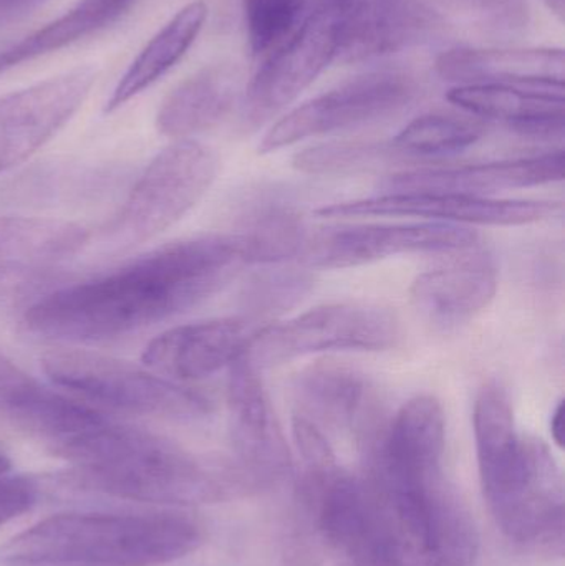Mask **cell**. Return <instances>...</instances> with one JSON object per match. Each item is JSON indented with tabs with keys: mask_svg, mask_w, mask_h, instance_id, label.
Returning a JSON list of instances; mask_svg holds the SVG:
<instances>
[{
	"mask_svg": "<svg viewBox=\"0 0 565 566\" xmlns=\"http://www.w3.org/2000/svg\"><path fill=\"white\" fill-rule=\"evenodd\" d=\"M244 265L234 232L186 239L103 277L43 296L27 310L25 325L36 335L65 342L118 338L205 302Z\"/></svg>",
	"mask_w": 565,
	"mask_h": 566,
	"instance_id": "obj_1",
	"label": "cell"
},
{
	"mask_svg": "<svg viewBox=\"0 0 565 566\" xmlns=\"http://www.w3.org/2000/svg\"><path fill=\"white\" fill-rule=\"evenodd\" d=\"M53 452L72 464L65 484L123 501L215 504L249 491L234 465L209 468L166 439L109 419Z\"/></svg>",
	"mask_w": 565,
	"mask_h": 566,
	"instance_id": "obj_2",
	"label": "cell"
},
{
	"mask_svg": "<svg viewBox=\"0 0 565 566\" xmlns=\"http://www.w3.org/2000/svg\"><path fill=\"white\" fill-rule=\"evenodd\" d=\"M196 518L181 512L59 514L0 547V564L158 566L198 551Z\"/></svg>",
	"mask_w": 565,
	"mask_h": 566,
	"instance_id": "obj_3",
	"label": "cell"
},
{
	"mask_svg": "<svg viewBox=\"0 0 565 566\" xmlns=\"http://www.w3.org/2000/svg\"><path fill=\"white\" fill-rule=\"evenodd\" d=\"M398 566H474L480 532L443 471L364 479Z\"/></svg>",
	"mask_w": 565,
	"mask_h": 566,
	"instance_id": "obj_4",
	"label": "cell"
},
{
	"mask_svg": "<svg viewBox=\"0 0 565 566\" xmlns=\"http://www.w3.org/2000/svg\"><path fill=\"white\" fill-rule=\"evenodd\" d=\"M42 368L56 386L116 411L178 419L212 412V401L202 392L113 356L55 349L43 356Z\"/></svg>",
	"mask_w": 565,
	"mask_h": 566,
	"instance_id": "obj_5",
	"label": "cell"
},
{
	"mask_svg": "<svg viewBox=\"0 0 565 566\" xmlns=\"http://www.w3.org/2000/svg\"><path fill=\"white\" fill-rule=\"evenodd\" d=\"M218 155L195 139H178L163 149L129 192L108 238L122 248L151 241L181 221L211 188Z\"/></svg>",
	"mask_w": 565,
	"mask_h": 566,
	"instance_id": "obj_6",
	"label": "cell"
},
{
	"mask_svg": "<svg viewBox=\"0 0 565 566\" xmlns=\"http://www.w3.org/2000/svg\"><path fill=\"white\" fill-rule=\"evenodd\" d=\"M394 313L368 303H328L252 333L244 356L258 369L321 353L387 352L400 339Z\"/></svg>",
	"mask_w": 565,
	"mask_h": 566,
	"instance_id": "obj_7",
	"label": "cell"
},
{
	"mask_svg": "<svg viewBox=\"0 0 565 566\" xmlns=\"http://www.w3.org/2000/svg\"><path fill=\"white\" fill-rule=\"evenodd\" d=\"M414 76L381 70L357 76L282 116L262 138L261 155L297 145L304 139L357 128L401 112L417 96Z\"/></svg>",
	"mask_w": 565,
	"mask_h": 566,
	"instance_id": "obj_8",
	"label": "cell"
},
{
	"mask_svg": "<svg viewBox=\"0 0 565 566\" xmlns=\"http://www.w3.org/2000/svg\"><path fill=\"white\" fill-rule=\"evenodd\" d=\"M559 202L530 199L481 198L451 192H387L375 198L337 202L317 209L324 219L418 218L438 224L517 228L559 214Z\"/></svg>",
	"mask_w": 565,
	"mask_h": 566,
	"instance_id": "obj_9",
	"label": "cell"
},
{
	"mask_svg": "<svg viewBox=\"0 0 565 566\" xmlns=\"http://www.w3.org/2000/svg\"><path fill=\"white\" fill-rule=\"evenodd\" d=\"M478 241L474 229L438 222L350 226L308 235L301 258L311 269L344 271L398 255L454 254L474 248Z\"/></svg>",
	"mask_w": 565,
	"mask_h": 566,
	"instance_id": "obj_10",
	"label": "cell"
},
{
	"mask_svg": "<svg viewBox=\"0 0 565 566\" xmlns=\"http://www.w3.org/2000/svg\"><path fill=\"white\" fill-rule=\"evenodd\" d=\"M335 13L311 10L297 30L262 59L244 96L245 122L258 126L291 105L337 59Z\"/></svg>",
	"mask_w": 565,
	"mask_h": 566,
	"instance_id": "obj_11",
	"label": "cell"
},
{
	"mask_svg": "<svg viewBox=\"0 0 565 566\" xmlns=\"http://www.w3.org/2000/svg\"><path fill=\"white\" fill-rule=\"evenodd\" d=\"M228 408L234 468L249 489L274 484L289 474L291 451L281 422L259 369L244 355L229 366Z\"/></svg>",
	"mask_w": 565,
	"mask_h": 566,
	"instance_id": "obj_12",
	"label": "cell"
},
{
	"mask_svg": "<svg viewBox=\"0 0 565 566\" xmlns=\"http://www.w3.org/2000/svg\"><path fill=\"white\" fill-rule=\"evenodd\" d=\"M92 66H79L0 98V172L39 151L79 112L95 85Z\"/></svg>",
	"mask_w": 565,
	"mask_h": 566,
	"instance_id": "obj_13",
	"label": "cell"
},
{
	"mask_svg": "<svg viewBox=\"0 0 565 566\" xmlns=\"http://www.w3.org/2000/svg\"><path fill=\"white\" fill-rule=\"evenodd\" d=\"M527 471L513 494L490 507L498 527L517 547L564 555V478L550 446L526 436Z\"/></svg>",
	"mask_w": 565,
	"mask_h": 566,
	"instance_id": "obj_14",
	"label": "cell"
},
{
	"mask_svg": "<svg viewBox=\"0 0 565 566\" xmlns=\"http://www.w3.org/2000/svg\"><path fill=\"white\" fill-rule=\"evenodd\" d=\"M337 59L362 62L428 42L440 17L425 0H338Z\"/></svg>",
	"mask_w": 565,
	"mask_h": 566,
	"instance_id": "obj_15",
	"label": "cell"
},
{
	"mask_svg": "<svg viewBox=\"0 0 565 566\" xmlns=\"http://www.w3.org/2000/svg\"><path fill=\"white\" fill-rule=\"evenodd\" d=\"M458 258L418 275L410 286L414 308L438 329L467 325L488 308L496 296L498 264L486 249L458 252Z\"/></svg>",
	"mask_w": 565,
	"mask_h": 566,
	"instance_id": "obj_16",
	"label": "cell"
},
{
	"mask_svg": "<svg viewBox=\"0 0 565 566\" xmlns=\"http://www.w3.org/2000/svg\"><path fill=\"white\" fill-rule=\"evenodd\" d=\"M252 333L241 318H218L176 326L143 352V365L171 381H196L229 368L244 355Z\"/></svg>",
	"mask_w": 565,
	"mask_h": 566,
	"instance_id": "obj_17",
	"label": "cell"
},
{
	"mask_svg": "<svg viewBox=\"0 0 565 566\" xmlns=\"http://www.w3.org/2000/svg\"><path fill=\"white\" fill-rule=\"evenodd\" d=\"M564 151L503 159L483 165L454 168H423L398 172L387 179L384 188L390 192H451V195L493 198L494 192L537 188L563 181Z\"/></svg>",
	"mask_w": 565,
	"mask_h": 566,
	"instance_id": "obj_18",
	"label": "cell"
},
{
	"mask_svg": "<svg viewBox=\"0 0 565 566\" xmlns=\"http://www.w3.org/2000/svg\"><path fill=\"white\" fill-rule=\"evenodd\" d=\"M473 431L481 488L491 507L520 485L527 468L526 439L517 432L510 396L498 382L478 392Z\"/></svg>",
	"mask_w": 565,
	"mask_h": 566,
	"instance_id": "obj_19",
	"label": "cell"
},
{
	"mask_svg": "<svg viewBox=\"0 0 565 566\" xmlns=\"http://www.w3.org/2000/svg\"><path fill=\"white\" fill-rule=\"evenodd\" d=\"M561 49H451L437 60V73L458 85H514L564 88Z\"/></svg>",
	"mask_w": 565,
	"mask_h": 566,
	"instance_id": "obj_20",
	"label": "cell"
},
{
	"mask_svg": "<svg viewBox=\"0 0 565 566\" xmlns=\"http://www.w3.org/2000/svg\"><path fill=\"white\" fill-rule=\"evenodd\" d=\"M448 102L478 118L503 123L530 138H561L565 125L563 90L514 85H457Z\"/></svg>",
	"mask_w": 565,
	"mask_h": 566,
	"instance_id": "obj_21",
	"label": "cell"
},
{
	"mask_svg": "<svg viewBox=\"0 0 565 566\" xmlns=\"http://www.w3.org/2000/svg\"><path fill=\"white\" fill-rule=\"evenodd\" d=\"M239 96L241 75L236 66H206L166 96L156 126L169 138L189 139L218 126L234 109Z\"/></svg>",
	"mask_w": 565,
	"mask_h": 566,
	"instance_id": "obj_22",
	"label": "cell"
},
{
	"mask_svg": "<svg viewBox=\"0 0 565 566\" xmlns=\"http://www.w3.org/2000/svg\"><path fill=\"white\" fill-rule=\"evenodd\" d=\"M299 415L315 424L360 428L375 411L374 392L364 375L335 363H318L304 369L294 381Z\"/></svg>",
	"mask_w": 565,
	"mask_h": 566,
	"instance_id": "obj_23",
	"label": "cell"
},
{
	"mask_svg": "<svg viewBox=\"0 0 565 566\" xmlns=\"http://www.w3.org/2000/svg\"><path fill=\"white\" fill-rule=\"evenodd\" d=\"M88 241L82 226L60 219L0 218V283L75 255Z\"/></svg>",
	"mask_w": 565,
	"mask_h": 566,
	"instance_id": "obj_24",
	"label": "cell"
},
{
	"mask_svg": "<svg viewBox=\"0 0 565 566\" xmlns=\"http://www.w3.org/2000/svg\"><path fill=\"white\" fill-rule=\"evenodd\" d=\"M234 234L245 264L272 265L301 258L308 241L302 212L275 192L252 201L242 216L241 231Z\"/></svg>",
	"mask_w": 565,
	"mask_h": 566,
	"instance_id": "obj_25",
	"label": "cell"
},
{
	"mask_svg": "<svg viewBox=\"0 0 565 566\" xmlns=\"http://www.w3.org/2000/svg\"><path fill=\"white\" fill-rule=\"evenodd\" d=\"M208 19V6L201 0L182 7L133 60L106 103L112 113L158 82L191 49Z\"/></svg>",
	"mask_w": 565,
	"mask_h": 566,
	"instance_id": "obj_26",
	"label": "cell"
},
{
	"mask_svg": "<svg viewBox=\"0 0 565 566\" xmlns=\"http://www.w3.org/2000/svg\"><path fill=\"white\" fill-rule=\"evenodd\" d=\"M135 0H80L75 7L19 43L0 50V73L63 49L115 22Z\"/></svg>",
	"mask_w": 565,
	"mask_h": 566,
	"instance_id": "obj_27",
	"label": "cell"
},
{
	"mask_svg": "<svg viewBox=\"0 0 565 566\" xmlns=\"http://www.w3.org/2000/svg\"><path fill=\"white\" fill-rule=\"evenodd\" d=\"M483 135V126L473 119L428 113L408 123L390 145L397 155L438 158L463 153L477 145Z\"/></svg>",
	"mask_w": 565,
	"mask_h": 566,
	"instance_id": "obj_28",
	"label": "cell"
},
{
	"mask_svg": "<svg viewBox=\"0 0 565 566\" xmlns=\"http://www.w3.org/2000/svg\"><path fill=\"white\" fill-rule=\"evenodd\" d=\"M311 0H242L252 55L265 59L304 22Z\"/></svg>",
	"mask_w": 565,
	"mask_h": 566,
	"instance_id": "obj_29",
	"label": "cell"
},
{
	"mask_svg": "<svg viewBox=\"0 0 565 566\" xmlns=\"http://www.w3.org/2000/svg\"><path fill=\"white\" fill-rule=\"evenodd\" d=\"M397 156L390 143L332 142L297 153L292 166L305 175H347Z\"/></svg>",
	"mask_w": 565,
	"mask_h": 566,
	"instance_id": "obj_30",
	"label": "cell"
},
{
	"mask_svg": "<svg viewBox=\"0 0 565 566\" xmlns=\"http://www.w3.org/2000/svg\"><path fill=\"white\" fill-rule=\"evenodd\" d=\"M311 275L305 272L274 271L258 275L245 292V305L254 315L285 312L312 289Z\"/></svg>",
	"mask_w": 565,
	"mask_h": 566,
	"instance_id": "obj_31",
	"label": "cell"
},
{
	"mask_svg": "<svg viewBox=\"0 0 565 566\" xmlns=\"http://www.w3.org/2000/svg\"><path fill=\"white\" fill-rule=\"evenodd\" d=\"M40 497V484L32 478L0 475V527L32 511Z\"/></svg>",
	"mask_w": 565,
	"mask_h": 566,
	"instance_id": "obj_32",
	"label": "cell"
},
{
	"mask_svg": "<svg viewBox=\"0 0 565 566\" xmlns=\"http://www.w3.org/2000/svg\"><path fill=\"white\" fill-rule=\"evenodd\" d=\"M481 12L496 27L506 30H521L530 22L527 0H473Z\"/></svg>",
	"mask_w": 565,
	"mask_h": 566,
	"instance_id": "obj_33",
	"label": "cell"
},
{
	"mask_svg": "<svg viewBox=\"0 0 565 566\" xmlns=\"http://www.w3.org/2000/svg\"><path fill=\"white\" fill-rule=\"evenodd\" d=\"M42 2L43 0H0V19L27 13Z\"/></svg>",
	"mask_w": 565,
	"mask_h": 566,
	"instance_id": "obj_34",
	"label": "cell"
},
{
	"mask_svg": "<svg viewBox=\"0 0 565 566\" xmlns=\"http://www.w3.org/2000/svg\"><path fill=\"white\" fill-rule=\"evenodd\" d=\"M564 401L561 399L554 408L553 418H551V434H553L557 448H564Z\"/></svg>",
	"mask_w": 565,
	"mask_h": 566,
	"instance_id": "obj_35",
	"label": "cell"
},
{
	"mask_svg": "<svg viewBox=\"0 0 565 566\" xmlns=\"http://www.w3.org/2000/svg\"><path fill=\"white\" fill-rule=\"evenodd\" d=\"M543 2L546 3L547 9H550L561 22H564L565 0H543Z\"/></svg>",
	"mask_w": 565,
	"mask_h": 566,
	"instance_id": "obj_36",
	"label": "cell"
},
{
	"mask_svg": "<svg viewBox=\"0 0 565 566\" xmlns=\"http://www.w3.org/2000/svg\"><path fill=\"white\" fill-rule=\"evenodd\" d=\"M10 469H12V462H10V459L0 451V475L9 474Z\"/></svg>",
	"mask_w": 565,
	"mask_h": 566,
	"instance_id": "obj_37",
	"label": "cell"
}]
</instances>
